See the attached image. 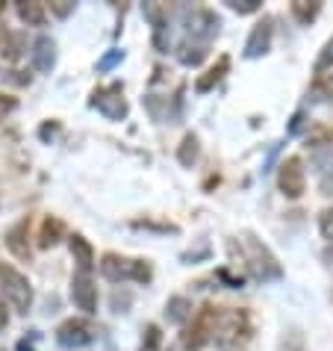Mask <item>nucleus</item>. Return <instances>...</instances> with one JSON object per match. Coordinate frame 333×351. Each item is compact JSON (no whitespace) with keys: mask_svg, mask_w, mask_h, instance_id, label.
Instances as JSON below:
<instances>
[{"mask_svg":"<svg viewBox=\"0 0 333 351\" xmlns=\"http://www.w3.org/2000/svg\"><path fill=\"white\" fill-rule=\"evenodd\" d=\"M95 337H97V328L83 316L65 319L62 325L56 328V343L62 348H86V346L95 343Z\"/></svg>","mask_w":333,"mask_h":351,"instance_id":"nucleus-6","label":"nucleus"},{"mask_svg":"<svg viewBox=\"0 0 333 351\" xmlns=\"http://www.w3.org/2000/svg\"><path fill=\"white\" fill-rule=\"evenodd\" d=\"M0 298L6 301L15 313H30L33 307V287L21 271L0 263Z\"/></svg>","mask_w":333,"mask_h":351,"instance_id":"nucleus-3","label":"nucleus"},{"mask_svg":"<svg viewBox=\"0 0 333 351\" xmlns=\"http://www.w3.org/2000/svg\"><path fill=\"white\" fill-rule=\"evenodd\" d=\"M219 313H221V307L204 304L198 313L192 316L189 328H186V337H183L186 348L198 351V348H204V346L212 343V339H215V325H219Z\"/></svg>","mask_w":333,"mask_h":351,"instance_id":"nucleus-4","label":"nucleus"},{"mask_svg":"<svg viewBox=\"0 0 333 351\" xmlns=\"http://www.w3.org/2000/svg\"><path fill=\"white\" fill-rule=\"evenodd\" d=\"M204 56H207V47L204 45H195V47L183 45L180 47V62L183 65H198V62H204Z\"/></svg>","mask_w":333,"mask_h":351,"instance_id":"nucleus-22","label":"nucleus"},{"mask_svg":"<svg viewBox=\"0 0 333 351\" xmlns=\"http://www.w3.org/2000/svg\"><path fill=\"white\" fill-rule=\"evenodd\" d=\"M92 106H97V110H101L106 119L121 121L124 115H127V101H124L121 83H112V86H106V89H97L92 95Z\"/></svg>","mask_w":333,"mask_h":351,"instance_id":"nucleus-8","label":"nucleus"},{"mask_svg":"<svg viewBox=\"0 0 333 351\" xmlns=\"http://www.w3.org/2000/svg\"><path fill=\"white\" fill-rule=\"evenodd\" d=\"M65 233V224L56 219V216H45L42 221V230H38V248H53L56 242L62 239Z\"/></svg>","mask_w":333,"mask_h":351,"instance_id":"nucleus-16","label":"nucleus"},{"mask_svg":"<svg viewBox=\"0 0 333 351\" xmlns=\"http://www.w3.org/2000/svg\"><path fill=\"white\" fill-rule=\"evenodd\" d=\"M330 65H333V38H330L325 47H321V53H319V60H316V71H319V74H325Z\"/></svg>","mask_w":333,"mask_h":351,"instance_id":"nucleus-26","label":"nucleus"},{"mask_svg":"<svg viewBox=\"0 0 333 351\" xmlns=\"http://www.w3.org/2000/svg\"><path fill=\"white\" fill-rule=\"evenodd\" d=\"M312 97L316 101H333V74H319L312 83Z\"/></svg>","mask_w":333,"mask_h":351,"instance_id":"nucleus-20","label":"nucleus"},{"mask_svg":"<svg viewBox=\"0 0 333 351\" xmlns=\"http://www.w3.org/2000/svg\"><path fill=\"white\" fill-rule=\"evenodd\" d=\"M245 260H248V269H251V275L262 280V284H269V280H278L283 278V269H280V263L278 257L271 254V251L262 245V242H257L254 237H245Z\"/></svg>","mask_w":333,"mask_h":351,"instance_id":"nucleus-5","label":"nucleus"},{"mask_svg":"<svg viewBox=\"0 0 333 351\" xmlns=\"http://www.w3.org/2000/svg\"><path fill=\"white\" fill-rule=\"evenodd\" d=\"M319 230H321V237H325L328 242H333V207L319 213Z\"/></svg>","mask_w":333,"mask_h":351,"instance_id":"nucleus-25","label":"nucleus"},{"mask_svg":"<svg viewBox=\"0 0 333 351\" xmlns=\"http://www.w3.org/2000/svg\"><path fill=\"white\" fill-rule=\"evenodd\" d=\"M186 27H189V36L192 38H201V42H210V38L219 33V18L207 9H198V12H192L186 18Z\"/></svg>","mask_w":333,"mask_h":351,"instance_id":"nucleus-12","label":"nucleus"},{"mask_svg":"<svg viewBox=\"0 0 333 351\" xmlns=\"http://www.w3.org/2000/svg\"><path fill=\"white\" fill-rule=\"evenodd\" d=\"M30 60H33V68H36V71H42V74L51 71L53 62H56V45H53V38L38 36L36 42H33V53H30Z\"/></svg>","mask_w":333,"mask_h":351,"instance_id":"nucleus-13","label":"nucleus"},{"mask_svg":"<svg viewBox=\"0 0 333 351\" xmlns=\"http://www.w3.org/2000/svg\"><path fill=\"white\" fill-rule=\"evenodd\" d=\"M6 325H9V313L3 307V298H0V328H6Z\"/></svg>","mask_w":333,"mask_h":351,"instance_id":"nucleus-30","label":"nucleus"},{"mask_svg":"<svg viewBox=\"0 0 333 351\" xmlns=\"http://www.w3.org/2000/svg\"><path fill=\"white\" fill-rule=\"evenodd\" d=\"M198 157H201V142H198V136H195V133H186V136H183V142H180V148H177V160H180V165L192 169V165L198 162Z\"/></svg>","mask_w":333,"mask_h":351,"instance_id":"nucleus-18","label":"nucleus"},{"mask_svg":"<svg viewBox=\"0 0 333 351\" xmlns=\"http://www.w3.org/2000/svg\"><path fill=\"white\" fill-rule=\"evenodd\" d=\"M51 9H53V12L60 15V18H65V15L74 9V3H68V0H60V3H51Z\"/></svg>","mask_w":333,"mask_h":351,"instance_id":"nucleus-29","label":"nucleus"},{"mask_svg":"<svg viewBox=\"0 0 333 351\" xmlns=\"http://www.w3.org/2000/svg\"><path fill=\"white\" fill-rule=\"evenodd\" d=\"M18 110V97H12V95H0V121L3 119H9Z\"/></svg>","mask_w":333,"mask_h":351,"instance_id":"nucleus-27","label":"nucleus"},{"mask_svg":"<svg viewBox=\"0 0 333 351\" xmlns=\"http://www.w3.org/2000/svg\"><path fill=\"white\" fill-rule=\"evenodd\" d=\"M248 339H251V316L245 313V310H236V307L221 310L212 343L219 348H224V351H233V348L245 346Z\"/></svg>","mask_w":333,"mask_h":351,"instance_id":"nucleus-1","label":"nucleus"},{"mask_svg":"<svg viewBox=\"0 0 333 351\" xmlns=\"http://www.w3.org/2000/svg\"><path fill=\"white\" fill-rule=\"evenodd\" d=\"M227 71H230V56H219V62H215L210 71L198 80V92H210L212 86H219V83H221V77L227 74Z\"/></svg>","mask_w":333,"mask_h":351,"instance_id":"nucleus-19","label":"nucleus"},{"mask_svg":"<svg viewBox=\"0 0 333 351\" xmlns=\"http://www.w3.org/2000/svg\"><path fill=\"white\" fill-rule=\"evenodd\" d=\"M289 9H292V15H295V21H298V24L310 27V24L319 18L321 3H319V0H292Z\"/></svg>","mask_w":333,"mask_h":351,"instance_id":"nucleus-17","label":"nucleus"},{"mask_svg":"<svg viewBox=\"0 0 333 351\" xmlns=\"http://www.w3.org/2000/svg\"><path fill=\"white\" fill-rule=\"evenodd\" d=\"M3 242H6V248L12 251V257L30 260V254H33V251H30V216L21 219V221H15L12 228L6 230Z\"/></svg>","mask_w":333,"mask_h":351,"instance_id":"nucleus-11","label":"nucleus"},{"mask_svg":"<svg viewBox=\"0 0 333 351\" xmlns=\"http://www.w3.org/2000/svg\"><path fill=\"white\" fill-rule=\"evenodd\" d=\"M101 275L110 278V280H136V284H151L153 271H151V263L148 260H133V257H121L115 254V251H110V254L101 257Z\"/></svg>","mask_w":333,"mask_h":351,"instance_id":"nucleus-2","label":"nucleus"},{"mask_svg":"<svg viewBox=\"0 0 333 351\" xmlns=\"http://www.w3.org/2000/svg\"><path fill=\"white\" fill-rule=\"evenodd\" d=\"M119 60H124V53H121V51H115V53L106 56V60H101V65H97V68H101V71H106V68H112Z\"/></svg>","mask_w":333,"mask_h":351,"instance_id":"nucleus-28","label":"nucleus"},{"mask_svg":"<svg viewBox=\"0 0 333 351\" xmlns=\"http://www.w3.org/2000/svg\"><path fill=\"white\" fill-rule=\"evenodd\" d=\"M271 38H274V21L271 18H262V21L254 24V30L245 42V60H260L271 51Z\"/></svg>","mask_w":333,"mask_h":351,"instance_id":"nucleus-9","label":"nucleus"},{"mask_svg":"<svg viewBox=\"0 0 333 351\" xmlns=\"http://www.w3.org/2000/svg\"><path fill=\"white\" fill-rule=\"evenodd\" d=\"M15 12L27 27L47 24V9H45V3H38V0H21V3H15Z\"/></svg>","mask_w":333,"mask_h":351,"instance_id":"nucleus-15","label":"nucleus"},{"mask_svg":"<svg viewBox=\"0 0 333 351\" xmlns=\"http://www.w3.org/2000/svg\"><path fill=\"white\" fill-rule=\"evenodd\" d=\"M328 260H333V248H328Z\"/></svg>","mask_w":333,"mask_h":351,"instance_id":"nucleus-32","label":"nucleus"},{"mask_svg":"<svg viewBox=\"0 0 333 351\" xmlns=\"http://www.w3.org/2000/svg\"><path fill=\"white\" fill-rule=\"evenodd\" d=\"M71 301L77 304V310H83L86 316H92L97 310V287L92 275H86V271H77L74 280H71Z\"/></svg>","mask_w":333,"mask_h":351,"instance_id":"nucleus-10","label":"nucleus"},{"mask_svg":"<svg viewBox=\"0 0 333 351\" xmlns=\"http://www.w3.org/2000/svg\"><path fill=\"white\" fill-rule=\"evenodd\" d=\"M278 189L286 195L289 201H295L307 189V171H304V160L301 157H286L280 162L278 171Z\"/></svg>","mask_w":333,"mask_h":351,"instance_id":"nucleus-7","label":"nucleus"},{"mask_svg":"<svg viewBox=\"0 0 333 351\" xmlns=\"http://www.w3.org/2000/svg\"><path fill=\"white\" fill-rule=\"evenodd\" d=\"M165 313H169L171 322H183L186 313H189V301H186V298H171V301H169V310H165Z\"/></svg>","mask_w":333,"mask_h":351,"instance_id":"nucleus-24","label":"nucleus"},{"mask_svg":"<svg viewBox=\"0 0 333 351\" xmlns=\"http://www.w3.org/2000/svg\"><path fill=\"white\" fill-rule=\"evenodd\" d=\"M68 245H71V257L74 263L80 266V271H89L95 269V248H92V242L83 237V233H74V237H68Z\"/></svg>","mask_w":333,"mask_h":351,"instance_id":"nucleus-14","label":"nucleus"},{"mask_svg":"<svg viewBox=\"0 0 333 351\" xmlns=\"http://www.w3.org/2000/svg\"><path fill=\"white\" fill-rule=\"evenodd\" d=\"M15 351H36L33 348V343H27V339H21V343H18V348Z\"/></svg>","mask_w":333,"mask_h":351,"instance_id":"nucleus-31","label":"nucleus"},{"mask_svg":"<svg viewBox=\"0 0 333 351\" xmlns=\"http://www.w3.org/2000/svg\"><path fill=\"white\" fill-rule=\"evenodd\" d=\"M233 12H239V15H251V12H260V6H262V0H224Z\"/></svg>","mask_w":333,"mask_h":351,"instance_id":"nucleus-23","label":"nucleus"},{"mask_svg":"<svg viewBox=\"0 0 333 351\" xmlns=\"http://www.w3.org/2000/svg\"><path fill=\"white\" fill-rule=\"evenodd\" d=\"M160 348H162V330H160V325H148L139 351H160Z\"/></svg>","mask_w":333,"mask_h":351,"instance_id":"nucleus-21","label":"nucleus"}]
</instances>
